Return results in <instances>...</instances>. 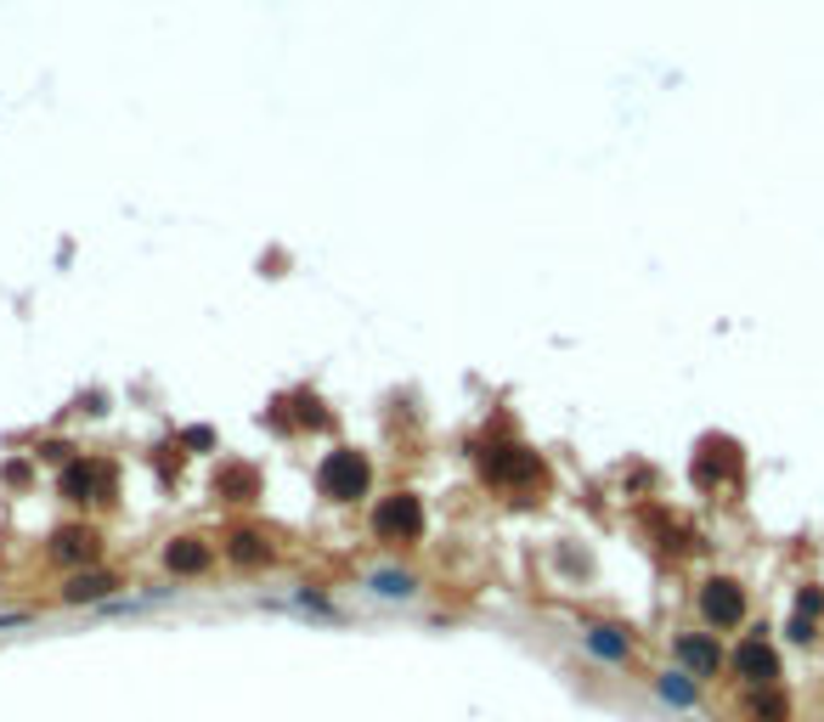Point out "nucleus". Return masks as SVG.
<instances>
[{
	"instance_id": "1",
	"label": "nucleus",
	"mask_w": 824,
	"mask_h": 722,
	"mask_svg": "<svg viewBox=\"0 0 824 722\" xmlns=\"http://www.w3.org/2000/svg\"><path fill=\"white\" fill-rule=\"evenodd\" d=\"M368 480H373L368 457H361V452H350V446L327 452L322 464H317V491H322L327 503H356L361 491H368Z\"/></svg>"
},
{
	"instance_id": "2",
	"label": "nucleus",
	"mask_w": 824,
	"mask_h": 722,
	"mask_svg": "<svg viewBox=\"0 0 824 722\" xmlns=\"http://www.w3.org/2000/svg\"><path fill=\"white\" fill-rule=\"evenodd\" d=\"M480 469L491 485H509V491H525V485H542V457L525 452V446H491L480 457Z\"/></svg>"
},
{
	"instance_id": "3",
	"label": "nucleus",
	"mask_w": 824,
	"mask_h": 722,
	"mask_svg": "<svg viewBox=\"0 0 824 722\" xmlns=\"http://www.w3.org/2000/svg\"><path fill=\"white\" fill-rule=\"evenodd\" d=\"M729 672L745 683V688H774L779 683V649L763 638V633H745L729 654Z\"/></svg>"
},
{
	"instance_id": "4",
	"label": "nucleus",
	"mask_w": 824,
	"mask_h": 722,
	"mask_svg": "<svg viewBox=\"0 0 824 722\" xmlns=\"http://www.w3.org/2000/svg\"><path fill=\"white\" fill-rule=\"evenodd\" d=\"M373 537L379 542H418L423 537V503L413 497V491H395V497H384L373 508Z\"/></svg>"
},
{
	"instance_id": "5",
	"label": "nucleus",
	"mask_w": 824,
	"mask_h": 722,
	"mask_svg": "<svg viewBox=\"0 0 824 722\" xmlns=\"http://www.w3.org/2000/svg\"><path fill=\"white\" fill-rule=\"evenodd\" d=\"M701 621L712 633H735L740 621H745V587L729 581V576H712L701 587Z\"/></svg>"
},
{
	"instance_id": "6",
	"label": "nucleus",
	"mask_w": 824,
	"mask_h": 722,
	"mask_svg": "<svg viewBox=\"0 0 824 722\" xmlns=\"http://www.w3.org/2000/svg\"><path fill=\"white\" fill-rule=\"evenodd\" d=\"M62 497H69V503H108L114 497V464L74 457V464L62 469Z\"/></svg>"
},
{
	"instance_id": "7",
	"label": "nucleus",
	"mask_w": 824,
	"mask_h": 722,
	"mask_svg": "<svg viewBox=\"0 0 824 722\" xmlns=\"http://www.w3.org/2000/svg\"><path fill=\"white\" fill-rule=\"evenodd\" d=\"M672 654L683 661V672H689V677H717L723 666H729V654H723L717 633H683V638L672 643Z\"/></svg>"
},
{
	"instance_id": "8",
	"label": "nucleus",
	"mask_w": 824,
	"mask_h": 722,
	"mask_svg": "<svg viewBox=\"0 0 824 722\" xmlns=\"http://www.w3.org/2000/svg\"><path fill=\"white\" fill-rule=\"evenodd\" d=\"M96 553H103V537L91 531V525H62L51 537V559L57 565H91Z\"/></svg>"
},
{
	"instance_id": "9",
	"label": "nucleus",
	"mask_w": 824,
	"mask_h": 722,
	"mask_svg": "<svg viewBox=\"0 0 824 722\" xmlns=\"http://www.w3.org/2000/svg\"><path fill=\"white\" fill-rule=\"evenodd\" d=\"M226 559H232L238 570H260V565H272V537H266V531H254V525H238V531L226 537Z\"/></svg>"
},
{
	"instance_id": "10",
	"label": "nucleus",
	"mask_w": 824,
	"mask_h": 722,
	"mask_svg": "<svg viewBox=\"0 0 824 722\" xmlns=\"http://www.w3.org/2000/svg\"><path fill=\"white\" fill-rule=\"evenodd\" d=\"M164 565H170L176 576H204L215 565V547L198 542V537H176L170 547H164Z\"/></svg>"
},
{
	"instance_id": "11",
	"label": "nucleus",
	"mask_w": 824,
	"mask_h": 722,
	"mask_svg": "<svg viewBox=\"0 0 824 722\" xmlns=\"http://www.w3.org/2000/svg\"><path fill=\"white\" fill-rule=\"evenodd\" d=\"M745 722H790V695L774 688H745Z\"/></svg>"
},
{
	"instance_id": "12",
	"label": "nucleus",
	"mask_w": 824,
	"mask_h": 722,
	"mask_svg": "<svg viewBox=\"0 0 824 722\" xmlns=\"http://www.w3.org/2000/svg\"><path fill=\"white\" fill-rule=\"evenodd\" d=\"M114 587H119V581H114L108 570H80L69 587H62V599H69V604H96V599H108Z\"/></svg>"
},
{
	"instance_id": "13",
	"label": "nucleus",
	"mask_w": 824,
	"mask_h": 722,
	"mask_svg": "<svg viewBox=\"0 0 824 722\" xmlns=\"http://www.w3.org/2000/svg\"><path fill=\"white\" fill-rule=\"evenodd\" d=\"M254 469H243V464H226L220 474H215V491H220V497H232V503H249L254 497Z\"/></svg>"
},
{
	"instance_id": "14",
	"label": "nucleus",
	"mask_w": 824,
	"mask_h": 722,
	"mask_svg": "<svg viewBox=\"0 0 824 722\" xmlns=\"http://www.w3.org/2000/svg\"><path fill=\"white\" fill-rule=\"evenodd\" d=\"M587 649L605 654V661H628V654H633V638L621 633V627H593V633H587Z\"/></svg>"
},
{
	"instance_id": "15",
	"label": "nucleus",
	"mask_w": 824,
	"mask_h": 722,
	"mask_svg": "<svg viewBox=\"0 0 824 722\" xmlns=\"http://www.w3.org/2000/svg\"><path fill=\"white\" fill-rule=\"evenodd\" d=\"M655 688H661V700H672V706H695V700H701V688L689 683V672H667Z\"/></svg>"
},
{
	"instance_id": "16",
	"label": "nucleus",
	"mask_w": 824,
	"mask_h": 722,
	"mask_svg": "<svg viewBox=\"0 0 824 722\" xmlns=\"http://www.w3.org/2000/svg\"><path fill=\"white\" fill-rule=\"evenodd\" d=\"M413 587H418L413 576H395V570H384V576H379V593H390V599H395V593H402V599H407V593H413Z\"/></svg>"
}]
</instances>
